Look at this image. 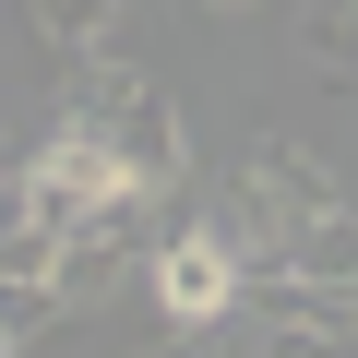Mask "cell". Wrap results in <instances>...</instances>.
I'll return each mask as SVG.
<instances>
[{
  "instance_id": "obj_3",
  "label": "cell",
  "mask_w": 358,
  "mask_h": 358,
  "mask_svg": "<svg viewBox=\"0 0 358 358\" xmlns=\"http://www.w3.org/2000/svg\"><path fill=\"white\" fill-rule=\"evenodd\" d=\"M36 36L48 48H96L108 36V0H36Z\"/></svg>"
},
{
  "instance_id": "obj_4",
  "label": "cell",
  "mask_w": 358,
  "mask_h": 358,
  "mask_svg": "<svg viewBox=\"0 0 358 358\" xmlns=\"http://www.w3.org/2000/svg\"><path fill=\"white\" fill-rule=\"evenodd\" d=\"M227 13H239V0H227Z\"/></svg>"
},
{
  "instance_id": "obj_2",
  "label": "cell",
  "mask_w": 358,
  "mask_h": 358,
  "mask_svg": "<svg viewBox=\"0 0 358 358\" xmlns=\"http://www.w3.org/2000/svg\"><path fill=\"white\" fill-rule=\"evenodd\" d=\"M287 275H299V287H322V299H358V215H334V203H322V215L299 227V263H287Z\"/></svg>"
},
{
  "instance_id": "obj_1",
  "label": "cell",
  "mask_w": 358,
  "mask_h": 358,
  "mask_svg": "<svg viewBox=\"0 0 358 358\" xmlns=\"http://www.w3.org/2000/svg\"><path fill=\"white\" fill-rule=\"evenodd\" d=\"M143 287H155V310L179 322V334H215L239 299H251V275H239V251L215 239V215H192V227H167L155 251H143Z\"/></svg>"
}]
</instances>
